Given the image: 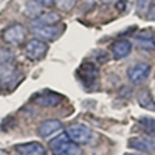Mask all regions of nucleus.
I'll list each match as a JSON object with an SVG mask.
<instances>
[{"label": "nucleus", "mask_w": 155, "mask_h": 155, "mask_svg": "<svg viewBox=\"0 0 155 155\" xmlns=\"http://www.w3.org/2000/svg\"><path fill=\"white\" fill-rule=\"evenodd\" d=\"M50 149L53 150V155H81L82 152L79 144L73 143L65 132L50 141Z\"/></svg>", "instance_id": "nucleus-1"}, {"label": "nucleus", "mask_w": 155, "mask_h": 155, "mask_svg": "<svg viewBox=\"0 0 155 155\" xmlns=\"http://www.w3.org/2000/svg\"><path fill=\"white\" fill-rule=\"evenodd\" d=\"M78 74H79V79L84 84L85 90L90 92V90H95V87H98V81H99V70L95 64L85 62L79 67L78 70Z\"/></svg>", "instance_id": "nucleus-2"}, {"label": "nucleus", "mask_w": 155, "mask_h": 155, "mask_svg": "<svg viewBox=\"0 0 155 155\" xmlns=\"http://www.w3.org/2000/svg\"><path fill=\"white\" fill-rule=\"evenodd\" d=\"M25 37H27V30H25L23 25L20 23H14V25H9L2 31V39L3 42L8 45H20L25 42Z\"/></svg>", "instance_id": "nucleus-3"}, {"label": "nucleus", "mask_w": 155, "mask_h": 155, "mask_svg": "<svg viewBox=\"0 0 155 155\" xmlns=\"http://www.w3.org/2000/svg\"><path fill=\"white\" fill-rule=\"evenodd\" d=\"M65 134L68 135V138L76 144H87L90 143V140L93 138V132L84 124H73L68 126Z\"/></svg>", "instance_id": "nucleus-4"}, {"label": "nucleus", "mask_w": 155, "mask_h": 155, "mask_svg": "<svg viewBox=\"0 0 155 155\" xmlns=\"http://www.w3.org/2000/svg\"><path fill=\"white\" fill-rule=\"evenodd\" d=\"M25 56L31 61H41L45 58L47 51H48V45L45 44V41H41V39H31V41L27 42L23 48Z\"/></svg>", "instance_id": "nucleus-5"}, {"label": "nucleus", "mask_w": 155, "mask_h": 155, "mask_svg": "<svg viewBox=\"0 0 155 155\" xmlns=\"http://www.w3.org/2000/svg\"><path fill=\"white\" fill-rule=\"evenodd\" d=\"M150 73V65L147 62H137L135 65L129 67L127 78L132 84H141Z\"/></svg>", "instance_id": "nucleus-6"}, {"label": "nucleus", "mask_w": 155, "mask_h": 155, "mask_svg": "<svg viewBox=\"0 0 155 155\" xmlns=\"http://www.w3.org/2000/svg\"><path fill=\"white\" fill-rule=\"evenodd\" d=\"M61 99H62L61 95L50 92V90H44V92H39L33 96V101L37 106H42V107H54L61 102Z\"/></svg>", "instance_id": "nucleus-7"}, {"label": "nucleus", "mask_w": 155, "mask_h": 155, "mask_svg": "<svg viewBox=\"0 0 155 155\" xmlns=\"http://www.w3.org/2000/svg\"><path fill=\"white\" fill-rule=\"evenodd\" d=\"M33 33L39 37V39H44V41H56V39L64 33V25H59V27H37V28H31Z\"/></svg>", "instance_id": "nucleus-8"}, {"label": "nucleus", "mask_w": 155, "mask_h": 155, "mask_svg": "<svg viewBox=\"0 0 155 155\" xmlns=\"http://www.w3.org/2000/svg\"><path fill=\"white\" fill-rule=\"evenodd\" d=\"M61 20V16L54 11H48V12H42L37 17H34L31 20V28H37V27H51L56 25Z\"/></svg>", "instance_id": "nucleus-9"}, {"label": "nucleus", "mask_w": 155, "mask_h": 155, "mask_svg": "<svg viewBox=\"0 0 155 155\" xmlns=\"http://www.w3.org/2000/svg\"><path fill=\"white\" fill-rule=\"evenodd\" d=\"M16 150L19 155H47L45 147L37 143V141H31V143H23V144H17Z\"/></svg>", "instance_id": "nucleus-10"}, {"label": "nucleus", "mask_w": 155, "mask_h": 155, "mask_svg": "<svg viewBox=\"0 0 155 155\" xmlns=\"http://www.w3.org/2000/svg\"><path fill=\"white\" fill-rule=\"evenodd\" d=\"M129 146L132 149L141 150V152H155V140L153 138H144V137H135L129 141Z\"/></svg>", "instance_id": "nucleus-11"}, {"label": "nucleus", "mask_w": 155, "mask_h": 155, "mask_svg": "<svg viewBox=\"0 0 155 155\" xmlns=\"http://www.w3.org/2000/svg\"><path fill=\"white\" fill-rule=\"evenodd\" d=\"M110 51H112V54H113L115 59H124L126 56L130 54L132 44L129 42V41H126V39H120V41L113 42Z\"/></svg>", "instance_id": "nucleus-12"}, {"label": "nucleus", "mask_w": 155, "mask_h": 155, "mask_svg": "<svg viewBox=\"0 0 155 155\" xmlns=\"http://www.w3.org/2000/svg\"><path fill=\"white\" fill-rule=\"evenodd\" d=\"M61 127H62L61 121H58V120H47V121H44L41 126H39V130L37 132H39V135H41V137L47 138L50 135H53L54 132H58Z\"/></svg>", "instance_id": "nucleus-13"}, {"label": "nucleus", "mask_w": 155, "mask_h": 155, "mask_svg": "<svg viewBox=\"0 0 155 155\" xmlns=\"http://www.w3.org/2000/svg\"><path fill=\"white\" fill-rule=\"evenodd\" d=\"M17 76L16 68L11 64H3L0 65V84H8L9 81H12Z\"/></svg>", "instance_id": "nucleus-14"}, {"label": "nucleus", "mask_w": 155, "mask_h": 155, "mask_svg": "<svg viewBox=\"0 0 155 155\" xmlns=\"http://www.w3.org/2000/svg\"><path fill=\"white\" fill-rule=\"evenodd\" d=\"M138 102L141 107H144L146 110H155V102L152 95L147 92V90H141L138 93Z\"/></svg>", "instance_id": "nucleus-15"}, {"label": "nucleus", "mask_w": 155, "mask_h": 155, "mask_svg": "<svg viewBox=\"0 0 155 155\" xmlns=\"http://www.w3.org/2000/svg\"><path fill=\"white\" fill-rule=\"evenodd\" d=\"M135 39L141 50H153L155 48V39L152 34H140Z\"/></svg>", "instance_id": "nucleus-16"}, {"label": "nucleus", "mask_w": 155, "mask_h": 155, "mask_svg": "<svg viewBox=\"0 0 155 155\" xmlns=\"http://www.w3.org/2000/svg\"><path fill=\"white\" fill-rule=\"evenodd\" d=\"M150 3H152V0H137L135 2V9L140 16H144L149 12L150 9Z\"/></svg>", "instance_id": "nucleus-17"}, {"label": "nucleus", "mask_w": 155, "mask_h": 155, "mask_svg": "<svg viewBox=\"0 0 155 155\" xmlns=\"http://www.w3.org/2000/svg\"><path fill=\"white\" fill-rule=\"evenodd\" d=\"M141 127L144 129V132H147L149 135H155V120L153 118H141L140 120Z\"/></svg>", "instance_id": "nucleus-18"}, {"label": "nucleus", "mask_w": 155, "mask_h": 155, "mask_svg": "<svg viewBox=\"0 0 155 155\" xmlns=\"http://www.w3.org/2000/svg\"><path fill=\"white\" fill-rule=\"evenodd\" d=\"M74 2L76 0H56V5L62 11H70L74 6Z\"/></svg>", "instance_id": "nucleus-19"}, {"label": "nucleus", "mask_w": 155, "mask_h": 155, "mask_svg": "<svg viewBox=\"0 0 155 155\" xmlns=\"http://www.w3.org/2000/svg\"><path fill=\"white\" fill-rule=\"evenodd\" d=\"M34 3H37L39 6H44V8H53L56 5V0H34Z\"/></svg>", "instance_id": "nucleus-20"}, {"label": "nucleus", "mask_w": 155, "mask_h": 155, "mask_svg": "<svg viewBox=\"0 0 155 155\" xmlns=\"http://www.w3.org/2000/svg\"><path fill=\"white\" fill-rule=\"evenodd\" d=\"M147 14H149V19H150V20H155V6H152V8L149 9Z\"/></svg>", "instance_id": "nucleus-21"}, {"label": "nucleus", "mask_w": 155, "mask_h": 155, "mask_svg": "<svg viewBox=\"0 0 155 155\" xmlns=\"http://www.w3.org/2000/svg\"><path fill=\"white\" fill-rule=\"evenodd\" d=\"M102 3H113V2H118V0H101Z\"/></svg>", "instance_id": "nucleus-22"}, {"label": "nucleus", "mask_w": 155, "mask_h": 155, "mask_svg": "<svg viewBox=\"0 0 155 155\" xmlns=\"http://www.w3.org/2000/svg\"><path fill=\"white\" fill-rule=\"evenodd\" d=\"M124 155H144V153H137V152H134V153H124Z\"/></svg>", "instance_id": "nucleus-23"}, {"label": "nucleus", "mask_w": 155, "mask_h": 155, "mask_svg": "<svg viewBox=\"0 0 155 155\" xmlns=\"http://www.w3.org/2000/svg\"><path fill=\"white\" fill-rule=\"evenodd\" d=\"M0 155H8V152H5V150H0Z\"/></svg>", "instance_id": "nucleus-24"}, {"label": "nucleus", "mask_w": 155, "mask_h": 155, "mask_svg": "<svg viewBox=\"0 0 155 155\" xmlns=\"http://www.w3.org/2000/svg\"><path fill=\"white\" fill-rule=\"evenodd\" d=\"M152 3H155V0H152Z\"/></svg>", "instance_id": "nucleus-25"}]
</instances>
